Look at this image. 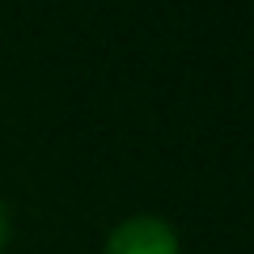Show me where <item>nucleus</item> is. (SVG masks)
Listing matches in <instances>:
<instances>
[{"label": "nucleus", "instance_id": "f257e3e1", "mask_svg": "<svg viewBox=\"0 0 254 254\" xmlns=\"http://www.w3.org/2000/svg\"><path fill=\"white\" fill-rule=\"evenodd\" d=\"M106 254H178V229L165 216H127L110 229Z\"/></svg>", "mask_w": 254, "mask_h": 254}, {"label": "nucleus", "instance_id": "f03ea898", "mask_svg": "<svg viewBox=\"0 0 254 254\" xmlns=\"http://www.w3.org/2000/svg\"><path fill=\"white\" fill-rule=\"evenodd\" d=\"M4 237H9V220H4V203H0V250H4Z\"/></svg>", "mask_w": 254, "mask_h": 254}]
</instances>
